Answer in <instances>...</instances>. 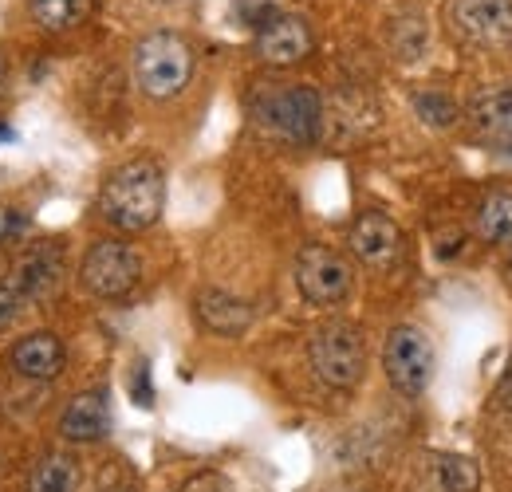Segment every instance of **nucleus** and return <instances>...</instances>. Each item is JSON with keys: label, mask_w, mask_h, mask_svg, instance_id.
<instances>
[{"label": "nucleus", "mask_w": 512, "mask_h": 492, "mask_svg": "<svg viewBox=\"0 0 512 492\" xmlns=\"http://www.w3.org/2000/svg\"><path fill=\"white\" fill-rule=\"evenodd\" d=\"M253 115L268 134L292 146H308L320 138L323 103L312 87H272L253 99Z\"/></svg>", "instance_id": "obj_2"}, {"label": "nucleus", "mask_w": 512, "mask_h": 492, "mask_svg": "<svg viewBox=\"0 0 512 492\" xmlns=\"http://www.w3.org/2000/svg\"><path fill=\"white\" fill-rule=\"evenodd\" d=\"M79 461L67 453H44L28 477V492H79Z\"/></svg>", "instance_id": "obj_16"}, {"label": "nucleus", "mask_w": 512, "mask_h": 492, "mask_svg": "<svg viewBox=\"0 0 512 492\" xmlns=\"http://www.w3.org/2000/svg\"><path fill=\"white\" fill-rule=\"evenodd\" d=\"M347 241H351V252H355L367 268H375V272L394 268L398 256H402V229H398L390 217H383V213H363V217L351 225Z\"/></svg>", "instance_id": "obj_11"}, {"label": "nucleus", "mask_w": 512, "mask_h": 492, "mask_svg": "<svg viewBox=\"0 0 512 492\" xmlns=\"http://www.w3.org/2000/svg\"><path fill=\"white\" fill-rule=\"evenodd\" d=\"M186 492H221V481L213 473H205V477H193L190 485H186Z\"/></svg>", "instance_id": "obj_25"}, {"label": "nucleus", "mask_w": 512, "mask_h": 492, "mask_svg": "<svg viewBox=\"0 0 512 492\" xmlns=\"http://www.w3.org/2000/svg\"><path fill=\"white\" fill-rule=\"evenodd\" d=\"M12 288L24 296V304H44L64 284V248L60 245H32L12 260Z\"/></svg>", "instance_id": "obj_9"}, {"label": "nucleus", "mask_w": 512, "mask_h": 492, "mask_svg": "<svg viewBox=\"0 0 512 492\" xmlns=\"http://www.w3.org/2000/svg\"><path fill=\"white\" fill-rule=\"evenodd\" d=\"M28 12L40 28L48 32H67V28H79L91 12V0H28Z\"/></svg>", "instance_id": "obj_17"}, {"label": "nucleus", "mask_w": 512, "mask_h": 492, "mask_svg": "<svg viewBox=\"0 0 512 492\" xmlns=\"http://www.w3.org/2000/svg\"><path fill=\"white\" fill-rule=\"evenodd\" d=\"M24 311V296L12 288V280H0V331Z\"/></svg>", "instance_id": "obj_22"}, {"label": "nucleus", "mask_w": 512, "mask_h": 492, "mask_svg": "<svg viewBox=\"0 0 512 492\" xmlns=\"http://www.w3.org/2000/svg\"><path fill=\"white\" fill-rule=\"evenodd\" d=\"M296 288L308 304L331 308L351 292V268L335 248L308 245L296 256Z\"/></svg>", "instance_id": "obj_8"}, {"label": "nucleus", "mask_w": 512, "mask_h": 492, "mask_svg": "<svg viewBox=\"0 0 512 492\" xmlns=\"http://www.w3.org/2000/svg\"><path fill=\"white\" fill-rule=\"evenodd\" d=\"M477 233L489 245L512 241V193H489L477 209Z\"/></svg>", "instance_id": "obj_18"}, {"label": "nucleus", "mask_w": 512, "mask_h": 492, "mask_svg": "<svg viewBox=\"0 0 512 492\" xmlns=\"http://www.w3.org/2000/svg\"><path fill=\"white\" fill-rule=\"evenodd\" d=\"M99 492H138V481H134V473L123 461H111L103 469V477H99Z\"/></svg>", "instance_id": "obj_21"}, {"label": "nucleus", "mask_w": 512, "mask_h": 492, "mask_svg": "<svg viewBox=\"0 0 512 492\" xmlns=\"http://www.w3.org/2000/svg\"><path fill=\"white\" fill-rule=\"evenodd\" d=\"M8 363H12V370H16L20 378L52 382V378L64 370L67 355H64V343H60L52 331H32V335H24V339L12 347Z\"/></svg>", "instance_id": "obj_13"}, {"label": "nucleus", "mask_w": 512, "mask_h": 492, "mask_svg": "<svg viewBox=\"0 0 512 492\" xmlns=\"http://www.w3.org/2000/svg\"><path fill=\"white\" fill-rule=\"evenodd\" d=\"M142 276V256L127 241H99L83 256V284L99 300H123Z\"/></svg>", "instance_id": "obj_7"}, {"label": "nucleus", "mask_w": 512, "mask_h": 492, "mask_svg": "<svg viewBox=\"0 0 512 492\" xmlns=\"http://www.w3.org/2000/svg\"><path fill=\"white\" fill-rule=\"evenodd\" d=\"M383 370L390 386L406 398H418L434 378V343L422 327H394L383 343Z\"/></svg>", "instance_id": "obj_5"}, {"label": "nucleus", "mask_w": 512, "mask_h": 492, "mask_svg": "<svg viewBox=\"0 0 512 492\" xmlns=\"http://www.w3.org/2000/svg\"><path fill=\"white\" fill-rule=\"evenodd\" d=\"M497 402L512 414V359L509 367H505V374H501V382H497Z\"/></svg>", "instance_id": "obj_24"}, {"label": "nucleus", "mask_w": 512, "mask_h": 492, "mask_svg": "<svg viewBox=\"0 0 512 492\" xmlns=\"http://www.w3.org/2000/svg\"><path fill=\"white\" fill-rule=\"evenodd\" d=\"M107 430H111V402H107L103 390L75 394L64 406V414H60V433H64L67 441H79V445L103 441Z\"/></svg>", "instance_id": "obj_14"}, {"label": "nucleus", "mask_w": 512, "mask_h": 492, "mask_svg": "<svg viewBox=\"0 0 512 492\" xmlns=\"http://www.w3.org/2000/svg\"><path fill=\"white\" fill-rule=\"evenodd\" d=\"M509 268H512V252H509Z\"/></svg>", "instance_id": "obj_28"}, {"label": "nucleus", "mask_w": 512, "mask_h": 492, "mask_svg": "<svg viewBox=\"0 0 512 492\" xmlns=\"http://www.w3.org/2000/svg\"><path fill=\"white\" fill-rule=\"evenodd\" d=\"M308 359H312V370H316V378L323 386L351 390V386H359V378L367 370V343H363L355 323L331 319V323L312 331Z\"/></svg>", "instance_id": "obj_3"}, {"label": "nucleus", "mask_w": 512, "mask_h": 492, "mask_svg": "<svg viewBox=\"0 0 512 492\" xmlns=\"http://www.w3.org/2000/svg\"><path fill=\"white\" fill-rule=\"evenodd\" d=\"M449 20L469 48L481 52L512 48V0H453Z\"/></svg>", "instance_id": "obj_6"}, {"label": "nucleus", "mask_w": 512, "mask_h": 492, "mask_svg": "<svg viewBox=\"0 0 512 492\" xmlns=\"http://www.w3.org/2000/svg\"><path fill=\"white\" fill-rule=\"evenodd\" d=\"M312 52V32L300 16H268L256 32V56L272 67H292Z\"/></svg>", "instance_id": "obj_12"}, {"label": "nucleus", "mask_w": 512, "mask_h": 492, "mask_svg": "<svg viewBox=\"0 0 512 492\" xmlns=\"http://www.w3.org/2000/svg\"><path fill=\"white\" fill-rule=\"evenodd\" d=\"M469 126L493 154L512 162V87L477 91L469 103Z\"/></svg>", "instance_id": "obj_10"}, {"label": "nucleus", "mask_w": 512, "mask_h": 492, "mask_svg": "<svg viewBox=\"0 0 512 492\" xmlns=\"http://www.w3.org/2000/svg\"><path fill=\"white\" fill-rule=\"evenodd\" d=\"M162 205H166V178L150 158H134L127 166H119L99 193L103 217L123 233L150 229L162 217Z\"/></svg>", "instance_id": "obj_1"}, {"label": "nucleus", "mask_w": 512, "mask_h": 492, "mask_svg": "<svg viewBox=\"0 0 512 492\" xmlns=\"http://www.w3.org/2000/svg\"><path fill=\"white\" fill-rule=\"evenodd\" d=\"M0 79H4V56H0Z\"/></svg>", "instance_id": "obj_27"}, {"label": "nucleus", "mask_w": 512, "mask_h": 492, "mask_svg": "<svg viewBox=\"0 0 512 492\" xmlns=\"http://www.w3.org/2000/svg\"><path fill=\"white\" fill-rule=\"evenodd\" d=\"M8 138H12V126L0 123V142H8Z\"/></svg>", "instance_id": "obj_26"}, {"label": "nucleus", "mask_w": 512, "mask_h": 492, "mask_svg": "<svg viewBox=\"0 0 512 492\" xmlns=\"http://www.w3.org/2000/svg\"><path fill=\"white\" fill-rule=\"evenodd\" d=\"M414 111L422 115V123L438 126V130H446V126L457 123V103L442 95V91H422V95H414Z\"/></svg>", "instance_id": "obj_20"}, {"label": "nucleus", "mask_w": 512, "mask_h": 492, "mask_svg": "<svg viewBox=\"0 0 512 492\" xmlns=\"http://www.w3.org/2000/svg\"><path fill=\"white\" fill-rule=\"evenodd\" d=\"M197 323L205 327V331H213V335H225V339H233V335H241L249 323H253V308L241 300V296H233V292H221V288H205L201 296H197Z\"/></svg>", "instance_id": "obj_15"}, {"label": "nucleus", "mask_w": 512, "mask_h": 492, "mask_svg": "<svg viewBox=\"0 0 512 492\" xmlns=\"http://www.w3.org/2000/svg\"><path fill=\"white\" fill-rule=\"evenodd\" d=\"M438 481L446 492H477L481 485V469L473 457H438Z\"/></svg>", "instance_id": "obj_19"}, {"label": "nucleus", "mask_w": 512, "mask_h": 492, "mask_svg": "<svg viewBox=\"0 0 512 492\" xmlns=\"http://www.w3.org/2000/svg\"><path fill=\"white\" fill-rule=\"evenodd\" d=\"M193 75V52L178 32H150L134 48V83L150 99L178 95Z\"/></svg>", "instance_id": "obj_4"}, {"label": "nucleus", "mask_w": 512, "mask_h": 492, "mask_svg": "<svg viewBox=\"0 0 512 492\" xmlns=\"http://www.w3.org/2000/svg\"><path fill=\"white\" fill-rule=\"evenodd\" d=\"M134 402L138 406H154V390H150V370H146V363H138V374H134Z\"/></svg>", "instance_id": "obj_23"}]
</instances>
